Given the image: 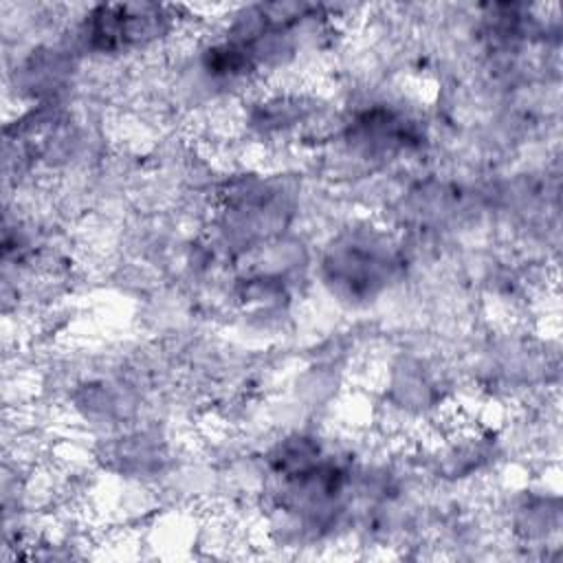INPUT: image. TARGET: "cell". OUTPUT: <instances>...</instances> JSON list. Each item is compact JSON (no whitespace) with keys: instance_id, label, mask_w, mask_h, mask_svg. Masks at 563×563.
Returning a JSON list of instances; mask_svg holds the SVG:
<instances>
[{"instance_id":"1","label":"cell","mask_w":563,"mask_h":563,"mask_svg":"<svg viewBox=\"0 0 563 563\" xmlns=\"http://www.w3.org/2000/svg\"><path fill=\"white\" fill-rule=\"evenodd\" d=\"M400 266V246L385 227L358 224L341 231L325 251L323 284L332 295L363 303L389 288Z\"/></svg>"}]
</instances>
